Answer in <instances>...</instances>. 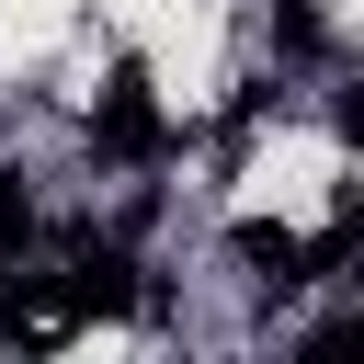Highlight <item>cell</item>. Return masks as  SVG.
<instances>
[{
	"instance_id": "1",
	"label": "cell",
	"mask_w": 364,
	"mask_h": 364,
	"mask_svg": "<svg viewBox=\"0 0 364 364\" xmlns=\"http://www.w3.org/2000/svg\"><path fill=\"white\" fill-rule=\"evenodd\" d=\"M91 148H102V159H159V148H171V114H159V91H148L136 57H125V68L102 80V102H91Z\"/></svg>"
},
{
	"instance_id": "2",
	"label": "cell",
	"mask_w": 364,
	"mask_h": 364,
	"mask_svg": "<svg viewBox=\"0 0 364 364\" xmlns=\"http://www.w3.org/2000/svg\"><path fill=\"white\" fill-rule=\"evenodd\" d=\"M228 250H239L262 284H307V239H284V228H262V216H239V228H228Z\"/></svg>"
},
{
	"instance_id": "3",
	"label": "cell",
	"mask_w": 364,
	"mask_h": 364,
	"mask_svg": "<svg viewBox=\"0 0 364 364\" xmlns=\"http://www.w3.org/2000/svg\"><path fill=\"white\" fill-rule=\"evenodd\" d=\"M364 273V205L330 216V239H307V284H353Z\"/></svg>"
},
{
	"instance_id": "4",
	"label": "cell",
	"mask_w": 364,
	"mask_h": 364,
	"mask_svg": "<svg viewBox=\"0 0 364 364\" xmlns=\"http://www.w3.org/2000/svg\"><path fill=\"white\" fill-rule=\"evenodd\" d=\"M23 239H34V182H23V171H0V273L23 262Z\"/></svg>"
},
{
	"instance_id": "5",
	"label": "cell",
	"mask_w": 364,
	"mask_h": 364,
	"mask_svg": "<svg viewBox=\"0 0 364 364\" xmlns=\"http://www.w3.org/2000/svg\"><path fill=\"white\" fill-rule=\"evenodd\" d=\"M330 125H341V148H364V68L341 80V102H330Z\"/></svg>"
}]
</instances>
